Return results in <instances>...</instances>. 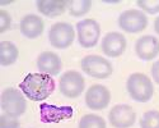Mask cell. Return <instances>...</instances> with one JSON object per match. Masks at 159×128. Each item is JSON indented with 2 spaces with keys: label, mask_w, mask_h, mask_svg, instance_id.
<instances>
[{
  "label": "cell",
  "mask_w": 159,
  "mask_h": 128,
  "mask_svg": "<svg viewBox=\"0 0 159 128\" xmlns=\"http://www.w3.org/2000/svg\"><path fill=\"white\" fill-rule=\"evenodd\" d=\"M19 30H20V33L25 38L33 40V38H38L43 33L45 22L39 16L27 14V16H24L22 18L20 24H19Z\"/></svg>",
  "instance_id": "9a60e30c"
},
{
  "label": "cell",
  "mask_w": 159,
  "mask_h": 128,
  "mask_svg": "<svg viewBox=\"0 0 159 128\" xmlns=\"http://www.w3.org/2000/svg\"><path fill=\"white\" fill-rule=\"evenodd\" d=\"M127 46L126 37L121 32H108L106 33L101 42V50L106 57L118 58L121 57Z\"/></svg>",
  "instance_id": "8fae6325"
},
{
  "label": "cell",
  "mask_w": 159,
  "mask_h": 128,
  "mask_svg": "<svg viewBox=\"0 0 159 128\" xmlns=\"http://www.w3.org/2000/svg\"><path fill=\"white\" fill-rule=\"evenodd\" d=\"M136 4L141 12L148 13V14L159 13V0H138Z\"/></svg>",
  "instance_id": "44dd1931"
},
{
  "label": "cell",
  "mask_w": 159,
  "mask_h": 128,
  "mask_svg": "<svg viewBox=\"0 0 159 128\" xmlns=\"http://www.w3.org/2000/svg\"><path fill=\"white\" fill-rule=\"evenodd\" d=\"M74 114L71 106H56L50 104H41L39 115L43 123H59L61 121L70 119Z\"/></svg>",
  "instance_id": "4fadbf2b"
},
{
  "label": "cell",
  "mask_w": 159,
  "mask_h": 128,
  "mask_svg": "<svg viewBox=\"0 0 159 128\" xmlns=\"http://www.w3.org/2000/svg\"><path fill=\"white\" fill-rule=\"evenodd\" d=\"M75 30L68 22H56L48 31V41L55 49L64 50L71 46L75 40Z\"/></svg>",
  "instance_id": "8992f818"
},
{
  "label": "cell",
  "mask_w": 159,
  "mask_h": 128,
  "mask_svg": "<svg viewBox=\"0 0 159 128\" xmlns=\"http://www.w3.org/2000/svg\"><path fill=\"white\" fill-rule=\"evenodd\" d=\"M37 10L42 16L48 18H55L64 14L68 9L69 2L68 0H37L36 2Z\"/></svg>",
  "instance_id": "2e32d148"
},
{
  "label": "cell",
  "mask_w": 159,
  "mask_h": 128,
  "mask_svg": "<svg viewBox=\"0 0 159 128\" xmlns=\"http://www.w3.org/2000/svg\"><path fill=\"white\" fill-rule=\"evenodd\" d=\"M54 77L43 73H28L19 83V88L25 97L32 101H43L55 91Z\"/></svg>",
  "instance_id": "6da1fadb"
},
{
  "label": "cell",
  "mask_w": 159,
  "mask_h": 128,
  "mask_svg": "<svg viewBox=\"0 0 159 128\" xmlns=\"http://www.w3.org/2000/svg\"><path fill=\"white\" fill-rule=\"evenodd\" d=\"M0 128H20V123L18 118L3 114L0 115Z\"/></svg>",
  "instance_id": "7402d4cb"
},
{
  "label": "cell",
  "mask_w": 159,
  "mask_h": 128,
  "mask_svg": "<svg viewBox=\"0 0 159 128\" xmlns=\"http://www.w3.org/2000/svg\"><path fill=\"white\" fill-rule=\"evenodd\" d=\"M37 68L39 73L48 74L51 77H55L60 74L62 68V62L61 58L54 53V51H43L37 57Z\"/></svg>",
  "instance_id": "5bb4252c"
},
{
  "label": "cell",
  "mask_w": 159,
  "mask_h": 128,
  "mask_svg": "<svg viewBox=\"0 0 159 128\" xmlns=\"http://www.w3.org/2000/svg\"><path fill=\"white\" fill-rule=\"evenodd\" d=\"M0 105L4 114L18 118L27 110V101L23 92L14 87H7L3 90L0 97Z\"/></svg>",
  "instance_id": "3957f363"
},
{
  "label": "cell",
  "mask_w": 159,
  "mask_h": 128,
  "mask_svg": "<svg viewBox=\"0 0 159 128\" xmlns=\"http://www.w3.org/2000/svg\"><path fill=\"white\" fill-rule=\"evenodd\" d=\"M85 88V80L78 71H66L59 80L60 92L68 99L79 97Z\"/></svg>",
  "instance_id": "ba28073f"
},
{
  "label": "cell",
  "mask_w": 159,
  "mask_h": 128,
  "mask_svg": "<svg viewBox=\"0 0 159 128\" xmlns=\"http://www.w3.org/2000/svg\"><path fill=\"white\" fill-rule=\"evenodd\" d=\"M78 128H107V124L101 115L85 114L79 121Z\"/></svg>",
  "instance_id": "d6986e66"
},
{
  "label": "cell",
  "mask_w": 159,
  "mask_h": 128,
  "mask_svg": "<svg viewBox=\"0 0 159 128\" xmlns=\"http://www.w3.org/2000/svg\"><path fill=\"white\" fill-rule=\"evenodd\" d=\"M150 73H152V77H153V81L157 85H159V60L153 63V66L150 68Z\"/></svg>",
  "instance_id": "cb8c5ba5"
},
{
  "label": "cell",
  "mask_w": 159,
  "mask_h": 128,
  "mask_svg": "<svg viewBox=\"0 0 159 128\" xmlns=\"http://www.w3.org/2000/svg\"><path fill=\"white\" fill-rule=\"evenodd\" d=\"M135 53L139 59L149 62L159 55V38L157 36L145 35L135 42Z\"/></svg>",
  "instance_id": "7c38bea8"
},
{
  "label": "cell",
  "mask_w": 159,
  "mask_h": 128,
  "mask_svg": "<svg viewBox=\"0 0 159 128\" xmlns=\"http://www.w3.org/2000/svg\"><path fill=\"white\" fill-rule=\"evenodd\" d=\"M19 50L17 45L11 41H2L0 42V66L9 67L18 60Z\"/></svg>",
  "instance_id": "e0dca14e"
},
{
  "label": "cell",
  "mask_w": 159,
  "mask_h": 128,
  "mask_svg": "<svg viewBox=\"0 0 159 128\" xmlns=\"http://www.w3.org/2000/svg\"><path fill=\"white\" fill-rule=\"evenodd\" d=\"M108 121L115 128H130L135 124L136 113L134 108L127 104H117L111 108L108 113Z\"/></svg>",
  "instance_id": "9c48e42d"
},
{
  "label": "cell",
  "mask_w": 159,
  "mask_h": 128,
  "mask_svg": "<svg viewBox=\"0 0 159 128\" xmlns=\"http://www.w3.org/2000/svg\"><path fill=\"white\" fill-rule=\"evenodd\" d=\"M140 128H159V111L148 110L140 118Z\"/></svg>",
  "instance_id": "ffe728a7"
},
{
  "label": "cell",
  "mask_w": 159,
  "mask_h": 128,
  "mask_svg": "<svg viewBox=\"0 0 159 128\" xmlns=\"http://www.w3.org/2000/svg\"><path fill=\"white\" fill-rule=\"evenodd\" d=\"M126 90L132 100L138 102H148L154 95V85L150 77L136 72L127 77Z\"/></svg>",
  "instance_id": "7a4b0ae2"
},
{
  "label": "cell",
  "mask_w": 159,
  "mask_h": 128,
  "mask_svg": "<svg viewBox=\"0 0 159 128\" xmlns=\"http://www.w3.org/2000/svg\"><path fill=\"white\" fill-rule=\"evenodd\" d=\"M10 27H11V17H10V14L7 10L0 9V33L7 32Z\"/></svg>",
  "instance_id": "603a6c76"
},
{
  "label": "cell",
  "mask_w": 159,
  "mask_h": 128,
  "mask_svg": "<svg viewBox=\"0 0 159 128\" xmlns=\"http://www.w3.org/2000/svg\"><path fill=\"white\" fill-rule=\"evenodd\" d=\"M78 42L84 49L94 47L101 37V26L93 18H85L76 23Z\"/></svg>",
  "instance_id": "5b68a950"
},
{
  "label": "cell",
  "mask_w": 159,
  "mask_h": 128,
  "mask_svg": "<svg viewBox=\"0 0 159 128\" xmlns=\"http://www.w3.org/2000/svg\"><path fill=\"white\" fill-rule=\"evenodd\" d=\"M117 23L126 33H139L148 27V16L140 9H127L118 16Z\"/></svg>",
  "instance_id": "52a82bcc"
},
{
  "label": "cell",
  "mask_w": 159,
  "mask_h": 128,
  "mask_svg": "<svg viewBox=\"0 0 159 128\" xmlns=\"http://www.w3.org/2000/svg\"><path fill=\"white\" fill-rule=\"evenodd\" d=\"M82 71L97 80H106L113 73V66L112 63L104 57L101 55H87L80 60Z\"/></svg>",
  "instance_id": "277c9868"
},
{
  "label": "cell",
  "mask_w": 159,
  "mask_h": 128,
  "mask_svg": "<svg viewBox=\"0 0 159 128\" xmlns=\"http://www.w3.org/2000/svg\"><path fill=\"white\" fill-rule=\"evenodd\" d=\"M92 5H93V3L90 0H71V2H69L68 9L70 16L83 17L89 13V10L92 9Z\"/></svg>",
  "instance_id": "ac0fdd59"
},
{
  "label": "cell",
  "mask_w": 159,
  "mask_h": 128,
  "mask_svg": "<svg viewBox=\"0 0 159 128\" xmlns=\"http://www.w3.org/2000/svg\"><path fill=\"white\" fill-rule=\"evenodd\" d=\"M154 31H155V33L159 36V16L154 19Z\"/></svg>",
  "instance_id": "d4e9b609"
},
{
  "label": "cell",
  "mask_w": 159,
  "mask_h": 128,
  "mask_svg": "<svg viewBox=\"0 0 159 128\" xmlns=\"http://www.w3.org/2000/svg\"><path fill=\"white\" fill-rule=\"evenodd\" d=\"M85 105L92 110H103L111 102L110 90L99 83L92 85L85 92Z\"/></svg>",
  "instance_id": "30bf717a"
}]
</instances>
